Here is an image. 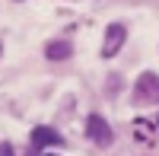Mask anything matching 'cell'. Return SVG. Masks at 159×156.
<instances>
[{"mask_svg": "<svg viewBox=\"0 0 159 156\" xmlns=\"http://www.w3.org/2000/svg\"><path fill=\"white\" fill-rule=\"evenodd\" d=\"M0 156H13V147L7 144V140H3V144H0Z\"/></svg>", "mask_w": 159, "mask_h": 156, "instance_id": "6", "label": "cell"}, {"mask_svg": "<svg viewBox=\"0 0 159 156\" xmlns=\"http://www.w3.org/2000/svg\"><path fill=\"white\" fill-rule=\"evenodd\" d=\"M137 99L150 102V105H159V76L156 73H143L137 80Z\"/></svg>", "mask_w": 159, "mask_h": 156, "instance_id": "2", "label": "cell"}, {"mask_svg": "<svg viewBox=\"0 0 159 156\" xmlns=\"http://www.w3.org/2000/svg\"><path fill=\"white\" fill-rule=\"evenodd\" d=\"M32 144L35 147H61L64 137L54 131V127H35L32 131Z\"/></svg>", "mask_w": 159, "mask_h": 156, "instance_id": "4", "label": "cell"}, {"mask_svg": "<svg viewBox=\"0 0 159 156\" xmlns=\"http://www.w3.org/2000/svg\"><path fill=\"white\" fill-rule=\"evenodd\" d=\"M0 51H3V48H0Z\"/></svg>", "mask_w": 159, "mask_h": 156, "instance_id": "7", "label": "cell"}, {"mask_svg": "<svg viewBox=\"0 0 159 156\" xmlns=\"http://www.w3.org/2000/svg\"><path fill=\"white\" fill-rule=\"evenodd\" d=\"M45 54H48V61H64V57L73 54V48H70V42H48Z\"/></svg>", "mask_w": 159, "mask_h": 156, "instance_id": "5", "label": "cell"}, {"mask_svg": "<svg viewBox=\"0 0 159 156\" xmlns=\"http://www.w3.org/2000/svg\"><path fill=\"white\" fill-rule=\"evenodd\" d=\"M124 38H127V29H124L121 22H111L108 29H105V45H102V57H115L118 51H121Z\"/></svg>", "mask_w": 159, "mask_h": 156, "instance_id": "1", "label": "cell"}, {"mask_svg": "<svg viewBox=\"0 0 159 156\" xmlns=\"http://www.w3.org/2000/svg\"><path fill=\"white\" fill-rule=\"evenodd\" d=\"M86 131H89V137L96 140L99 147H108V144H111V127H108V121H105L102 115H89Z\"/></svg>", "mask_w": 159, "mask_h": 156, "instance_id": "3", "label": "cell"}]
</instances>
